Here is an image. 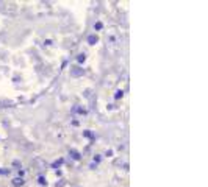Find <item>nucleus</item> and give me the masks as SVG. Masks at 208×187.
Instances as JSON below:
<instances>
[{
	"mask_svg": "<svg viewBox=\"0 0 208 187\" xmlns=\"http://www.w3.org/2000/svg\"><path fill=\"white\" fill-rule=\"evenodd\" d=\"M81 73H83V69H78V67H75V69L70 70V75H72V77H80Z\"/></svg>",
	"mask_w": 208,
	"mask_h": 187,
	"instance_id": "nucleus-1",
	"label": "nucleus"
},
{
	"mask_svg": "<svg viewBox=\"0 0 208 187\" xmlns=\"http://www.w3.org/2000/svg\"><path fill=\"white\" fill-rule=\"evenodd\" d=\"M24 179H22V178H14V179H13V185L14 187H19V185H24Z\"/></svg>",
	"mask_w": 208,
	"mask_h": 187,
	"instance_id": "nucleus-2",
	"label": "nucleus"
},
{
	"mask_svg": "<svg viewBox=\"0 0 208 187\" xmlns=\"http://www.w3.org/2000/svg\"><path fill=\"white\" fill-rule=\"evenodd\" d=\"M69 154H70L72 157H74L75 161H78V159L81 157V156H80V153H78V151H75V150H70V151H69Z\"/></svg>",
	"mask_w": 208,
	"mask_h": 187,
	"instance_id": "nucleus-3",
	"label": "nucleus"
},
{
	"mask_svg": "<svg viewBox=\"0 0 208 187\" xmlns=\"http://www.w3.org/2000/svg\"><path fill=\"white\" fill-rule=\"evenodd\" d=\"M97 41H99V39H97V36H96V34H91V36L88 37V42L91 44V45H94V44H96Z\"/></svg>",
	"mask_w": 208,
	"mask_h": 187,
	"instance_id": "nucleus-4",
	"label": "nucleus"
},
{
	"mask_svg": "<svg viewBox=\"0 0 208 187\" xmlns=\"http://www.w3.org/2000/svg\"><path fill=\"white\" fill-rule=\"evenodd\" d=\"M63 162H64V161H63V159H58V161H55V162L52 164V167H53V168H58V167H60Z\"/></svg>",
	"mask_w": 208,
	"mask_h": 187,
	"instance_id": "nucleus-5",
	"label": "nucleus"
},
{
	"mask_svg": "<svg viewBox=\"0 0 208 187\" xmlns=\"http://www.w3.org/2000/svg\"><path fill=\"white\" fill-rule=\"evenodd\" d=\"M85 59H86V55H85V53L78 55V58H77V61H78V62H85Z\"/></svg>",
	"mask_w": 208,
	"mask_h": 187,
	"instance_id": "nucleus-6",
	"label": "nucleus"
},
{
	"mask_svg": "<svg viewBox=\"0 0 208 187\" xmlns=\"http://www.w3.org/2000/svg\"><path fill=\"white\" fill-rule=\"evenodd\" d=\"M38 181H39L41 185H46V184H47V181H46V178H44V176H39V179H38Z\"/></svg>",
	"mask_w": 208,
	"mask_h": 187,
	"instance_id": "nucleus-7",
	"label": "nucleus"
},
{
	"mask_svg": "<svg viewBox=\"0 0 208 187\" xmlns=\"http://www.w3.org/2000/svg\"><path fill=\"white\" fill-rule=\"evenodd\" d=\"M122 95H124V92H122V90H117V92H116V95H114V98H121Z\"/></svg>",
	"mask_w": 208,
	"mask_h": 187,
	"instance_id": "nucleus-8",
	"label": "nucleus"
},
{
	"mask_svg": "<svg viewBox=\"0 0 208 187\" xmlns=\"http://www.w3.org/2000/svg\"><path fill=\"white\" fill-rule=\"evenodd\" d=\"M102 27H103V25H102V22H97V24L94 25V28H96V30H100Z\"/></svg>",
	"mask_w": 208,
	"mask_h": 187,
	"instance_id": "nucleus-9",
	"label": "nucleus"
},
{
	"mask_svg": "<svg viewBox=\"0 0 208 187\" xmlns=\"http://www.w3.org/2000/svg\"><path fill=\"white\" fill-rule=\"evenodd\" d=\"M100 159H102L100 156H99V154H96V156H94V162H96V164H97V162H100Z\"/></svg>",
	"mask_w": 208,
	"mask_h": 187,
	"instance_id": "nucleus-10",
	"label": "nucleus"
},
{
	"mask_svg": "<svg viewBox=\"0 0 208 187\" xmlns=\"http://www.w3.org/2000/svg\"><path fill=\"white\" fill-rule=\"evenodd\" d=\"M83 134H85L86 137H89V139H93V137H94V136H93L91 133H89V131H85V133H83Z\"/></svg>",
	"mask_w": 208,
	"mask_h": 187,
	"instance_id": "nucleus-11",
	"label": "nucleus"
},
{
	"mask_svg": "<svg viewBox=\"0 0 208 187\" xmlns=\"http://www.w3.org/2000/svg\"><path fill=\"white\" fill-rule=\"evenodd\" d=\"M0 173H2V175H6V173H10V170H2V168H0Z\"/></svg>",
	"mask_w": 208,
	"mask_h": 187,
	"instance_id": "nucleus-12",
	"label": "nucleus"
}]
</instances>
